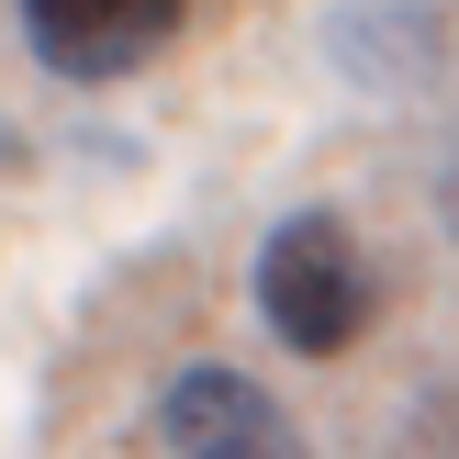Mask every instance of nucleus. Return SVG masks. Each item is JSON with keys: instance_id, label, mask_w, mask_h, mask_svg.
Wrapping results in <instances>:
<instances>
[{"instance_id": "1", "label": "nucleus", "mask_w": 459, "mask_h": 459, "mask_svg": "<svg viewBox=\"0 0 459 459\" xmlns=\"http://www.w3.org/2000/svg\"><path fill=\"white\" fill-rule=\"evenodd\" d=\"M258 314L291 359H348L381 314V281H370V247L348 236L336 213H291L269 224L258 247Z\"/></svg>"}, {"instance_id": "2", "label": "nucleus", "mask_w": 459, "mask_h": 459, "mask_svg": "<svg viewBox=\"0 0 459 459\" xmlns=\"http://www.w3.org/2000/svg\"><path fill=\"white\" fill-rule=\"evenodd\" d=\"M157 437H169V459H303V426L269 403V381L224 370V359L169 370V393H157Z\"/></svg>"}, {"instance_id": "3", "label": "nucleus", "mask_w": 459, "mask_h": 459, "mask_svg": "<svg viewBox=\"0 0 459 459\" xmlns=\"http://www.w3.org/2000/svg\"><path fill=\"white\" fill-rule=\"evenodd\" d=\"M191 0H22V45H34L56 79H134L146 56H169Z\"/></svg>"}]
</instances>
